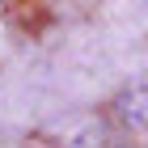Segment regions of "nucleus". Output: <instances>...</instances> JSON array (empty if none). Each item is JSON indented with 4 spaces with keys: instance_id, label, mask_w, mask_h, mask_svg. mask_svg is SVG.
<instances>
[{
    "instance_id": "nucleus-1",
    "label": "nucleus",
    "mask_w": 148,
    "mask_h": 148,
    "mask_svg": "<svg viewBox=\"0 0 148 148\" xmlns=\"http://www.w3.org/2000/svg\"><path fill=\"white\" fill-rule=\"evenodd\" d=\"M119 119H123L131 131H140V136H148V80H140V85H131V89L119 97Z\"/></svg>"
}]
</instances>
